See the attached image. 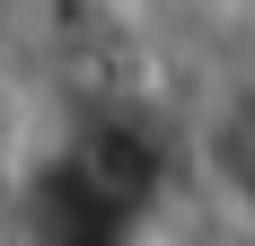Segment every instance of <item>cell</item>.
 <instances>
[{"label":"cell","mask_w":255,"mask_h":246,"mask_svg":"<svg viewBox=\"0 0 255 246\" xmlns=\"http://www.w3.org/2000/svg\"><path fill=\"white\" fill-rule=\"evenodd\" d=\"M203 167H211V185L238 194V211H255V88H238L229 106H211V123H203Z\"/></svg>","instance_id":"1"}]
</instances>
